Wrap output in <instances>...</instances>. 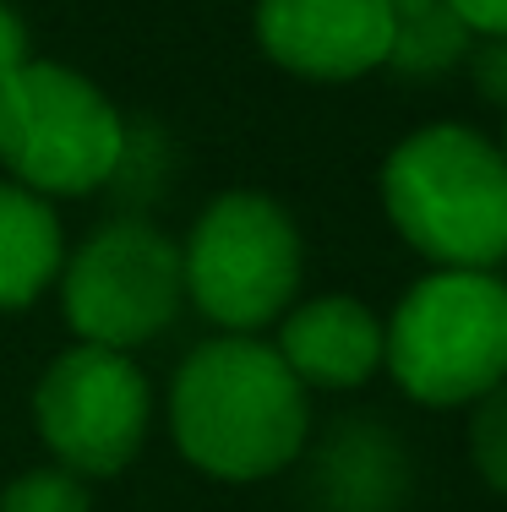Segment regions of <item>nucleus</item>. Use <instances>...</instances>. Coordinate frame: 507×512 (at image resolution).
Masks as SVG:
<instances>
[{"label": "nucleus", "mask_w": 507, "mask_h": 512, "mask_svg": "<svg viewBox=\"0 0 507 512\" xmlns=\"http://www.w3.org/2000/svg\"><path fill=\"white\" fill-rule=\"evenodd\" d=\"M66 267V235L50 197L6 180L0 186V311H28Z\"/></svg>", "instance_id": "nucleus-10"}, {"label": "nucleus", "mask_w": 507, "mask_h": 512, "mask_svg": "<svg viewBox=\"0 0 507 512\" xmlns=\"http://www.w3.org/2000/svg\"><path fill=\"white\" fill-rule=\"evenodd\" d=\"M382 365L420 409H475L507 382V278L431 267L382 322Z\"/></svg>", "instance_id": "nucleus-3"}, {"label": "nucleus", "mask_w": 507, "mask_h": 512, "mask_svg": "<svg viewBox=\"0 0 507 512\" xmlns=\"http://www.w3.org/2000/svg\"><path fill=\"white\" fill-rule=\"evenodd\" d=\"M469 458H475L480 480L507 502V382L475 404V420H469Z\"/></svg>", "instance_id": "nucleus-13"}, {"label": "nucleus", "mask_w": 507, "mask_h": 512, "mask_svg": "<svg viewBox=\"0 0 507 512\" xmlns=\"http://www.w3.org/2000/svg\"><path fill=\"white\" fill-rule=\"evenodd\" d=\"M33 425L60 469H71L77 480H115L148 442V376L120 349L77 344L44 365L33 387Z\"/></svg>", "instance_id": "nucleus-7"}, {"label": "nucleus", "mask_w": 507, "mask_h": 512, "mask_svg": "<svg viewBox=\"0 0 507 512\" xmlns=\"http://www.w3.org/2000/svg\"><path fill=\"white\" fill-rule=\"evenodd\" d=\"M0 512H93V496L88 480L50 463V469H28L22 480H11L0 496Z\"/></svg>", "instance_id": "nucleus-12"}, {"label": "nucleus", "mask_w": 507, "mask_h": 512, "mask_svg": "<svg viewBox=\"0 0 507 512\" xmlns=\"http://www.w3.org/2000/svg\"><path fill=\"white\" fill-rule=\"evenodd\" d=\"M22 66H28V22L0 0V82H6L11 71H22Z\"/></svg>", "instance_id": "nucleus-16"}, {"label": "nucleus", "mask_w": 507, "mask_h": 512, "mask_svg": "<svg viewBox=\"0 0 507 512\" xmlns=\"http://www.w3.org/2000/svg\"><path fill=\"white\" fill-rule=\"evenodd\" d=\"M382 207L431 267L507 262V153L464 120L409 131L382 158Z\"/></svg>", "instance_id": "nucleus-2"}, {"label": "nucleus", "mask_w": 507, "mask_h": 512, "mask_svg": "<svg viewBox=\"0 0 507 512\" xmlns=\"http://www.w3.org/2000/svg\"><path fill=\"white\" fill-rule=\"evenodd\" d=\"M382 316L360 295H311L295 300L279 316V355L300 376V387H322V393H349L366 387L382 371Z\"/></svg>", "instance_id": "nucleus-9"}, {"label": "nucleus", "mask_w": 507, "mask_h": 512, "mask_svg": "<svg viewBox=\"0 0 507 512\" xmlns=\"http://www.w3.org/2000/svg\"><path fill=\"white\" fill-rule=\"evenodd\" d=\"M257 44L300 82H355L388 66V0H257Z\"/></svg>", "instance_id": "nucleus-8"}, {"label": "nucleus", "mask_w": 507, "mask_h": 512, "mask_svg": "<svg viewBox=\"0 0 507 512\" xmlns=\"http://www.w3.org/2000/svg\"><path fill=\"white\" fill-rule=\"evenodd\" d=\"M186 300L224 333H262L300 300L306 240L284 202L262 191H224L197 213L180 246Z\"/></svg>", "instance_id": "nucleus-5"}, {"label": "nucleus", "mask_w": 507, "mask_h": 512, "mask_svg": "<svg viewBox=\"0 0 507 512\" xmlns=\"http://www.w3.org/2000/svg\"><path fill=\"white\" fill-rule=\"evenodd\" d=\"M393 6V50L388 71L409 82H437L458 71L475 50V33L448 0H388Z\"/></svg>", "instance_id": "nucleus-11"}, {"label": "nucleus", "mask_w": 507, "mask_h": 512, "mask_svg": "<svg viewBox=\"0 0 507 512\" xmlns=\"http://www.w3.org/2000/svg\"><path fill=\"white\" fill-rule=\"evenodd\" d=\"M169 436L208 480H273L306 453L311 393L257 333H219L180 360L169 387Z\"/></svg>", "instance_id": "nucleus-1"}, {"label": "nucleus", "mask_w": 507, "mask_h": 512, "mask_svg": "<svg viewBox=\"0 0 507 512\" xmlns=\"http://www.w3.org/2000/svg\"><path fill=\"white\" fill-rule=\"evenodd\" d=\"M464 66L475 71V82H480L486 99L507 104V39H475V50H469Z\"/></svg>", "instance_id": "nucleus-14"}, {"label": "nucleus", "mask_w": 507, "mask_h": 512, "mask_svg": "<svg viewBox=\"0 0 507 512\" xmlns=\"http://www.w3.org/2000/svg\"><path fill=\"white\" fill-rule=\"evenodd\" d=\"M497 142H502V153H507V104H502V137Z\"/></svg>", "instance_id": "nucleus-17"}, {"label": "nucleus", "mask_w": 507, "mask_h": 512, "mask_svg": "<svg viewBox=\"0 0 507 512\" xmlns=\"http://www.w3.org/2000/svg\"><path fill=\"white\" fill-rule=\"evenodd\" d=\"M55 284L71 333L120 355L169 333V322L186 306L180 246L148 218H110L104 229H93L66 256Z\"/></svg>", "instance_id": "nucleus-6"}, {"label": "nucleus", "mask_w": 507, "mask_h": 512, "mask_svg": "<svg viewBox=\"0 0 507 512\" xmlns=\"http://www.w3.org/2000/svg\"><path fill=\"white\" fill-rule=\"evenodd\" d=\"M475 39H507V0H448Z\"/></svg>", "instance_id": "nucleus-15"}, {"label": "nucleus", "mask_w": 507, "mask_h": 512, "mask_svg": "<svg viewBox=\"0 0 507 512\" xmlns=\"http://www.w3.org/2000/svg\"><path fill=\"white\" fill-rule=\"evenodd\" d=\"M126 120L99 82L55 60H28L0 82V164L39 197H88L120 175Z\"/></svg>", "instance_id": "nucleus-4"}]
</instances>
